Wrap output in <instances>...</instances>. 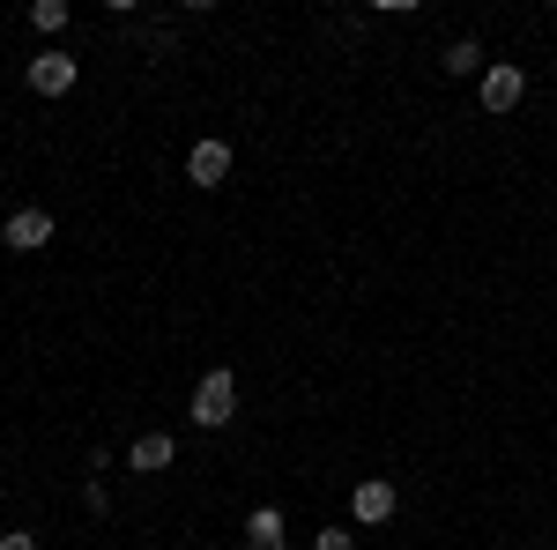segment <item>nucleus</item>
Masks as SVG:
<instances>
[{
    "mask_svg": "<svg viewBox=\"0 0 557 550\" xmlns=\"http://www.w3.org/2000/svg\"><path fill=\"white\" fill-rule=\"evenodd\" d=\"M231 417H238V380H231V365H215V372H201V387H194V424H201V431H223Z\"/></svg>",
    "mask_w": 557,
    "mask_h": 550,
    "instance_id": "f257e3e1",
    "label": "nucleus"
},
{
    "mask_svg": "<svg viewBox=\"0 0 557 550\" xmlns=\"http://www.w3.org/2000/svg\"><path fill=\"white\" fill-rule=\"evenodd\" d=\"M475 97H483V112H513L520 97H528V75H520L513 60H491L483 83H475Z\"/></svg>",
    "mask_w": 557,
    "mask_h": 550,
    "instance_id": "f03ea898",
    "label": "nucleus"
},
{
    "mask_svg": "<svg viewBox=\"0 0 557 550\" xmlns=\"http://www.w3.org/2000/svg\"><path fill=\"white\" fill-rule=\"evenodd\" d=\"M23 75H30V89H38V97H67V89L83 83V68H75V52H38V60L23 68Z\"/></svg>",
    "mask_w": 557,
    "mask_h": 550,
    "instance_id": "7ed1b4c3",
    "label": "nucleus"
},
{
    "mask_svg": "<svg viewBox=\"0 0 557 550\" xmlns=\"http://www.w3.org/2000/svg\"><path fill=\"white\" fill-rule=\"evenodd\" d=\"M394 506H401V499H394V484H386V476H364V484L349 491V513H357V528H386V521H394Z\"/></svg>",
    "mask_w": 557,
    "mask_h": 550,
    "instance_id": "20e7f679",
    "label": "nucleus"
},
{
    "mask_svg": "<svg viewBox=\"0 0 557 550\" xmlns=\"http://www.w3.org/2000/svg\"><path fill=\"white\" fill-rule=\"evenodd\" d=\"M186 179H194V186H201V194H209V186H223V179H231V142H194V149H186Z\"/></svg>",
    "mask_w": 557,
    "mask_h": 550,
    "instance_id": "39448f33",
    "label": "nucleus"
},
{
    "mask_svg": "<svg viewBox=\"0 0 557 550\" xmlns=\"http://www.w3.org/2000/svg\"><path fill=\"white\" fill-rule=\"evenodd\" d=\"M0 239H8L15 254H38V246H52V216H45V209H15Z\"/></svg>",
    "mask_w": 557,
    "mask_h": 550,
    "instance_id": "423d86ee",
    "label": "nucleus"
},
{
    "mask_svg": "<svg viewBox=\"0 0 557 550\" xmlns=\"http://www.w3.org/2000/svg\"><path fill=\"white\" fill-rule=\"evenodd\" d=\"M172 454H178V439H172V431H141V439L127 447L134 476H157V468H172Z\"/></svg>",
    "mask_w": 557,
    "mask_h": 550,
    "instance_id": "0eeeda50",
    "label": "nucleus"
},
{
    "mask_svg": "<svg viewBox=\"0 0 557 550\" xmlns=\"http://www.w3.org/2000/svg\"><path fill=\"white\" fill-rule=\"evenodd\" d=\"M246 550H283V506H253V521H246Z\"/></svg>",
    "mask_w": 557,
    "mask_h": 550,
    "instance_id": "6e6552de",
    "label": "nucleus"
},
{
    "mask_svg": "<svg viewBox=\"0 0 557 550\" xmlns=\"http://www.w3.org/2000/svg\"><path fill=\"white\" fill-rule=\"evenodd\" d=\"M438 68H446V75H475V68H483V45H475V38H454Z\"/></svg>",
    "mask_w": 557,
    "mask_h": 550,
    "instance_id": "1a4fd4ad",
    "label": "nucleus"
},
{
    "mask_svg": "<svg viewBox=\"0 0 557 550\" xmlns=\"http://www.w3.org/2000/svg\"><path fill=\"white\" fill-rule=\"evenodd\" d=\"M30 23H38L45 38H52V30H67V0H38V8H30Z\"/></svg>",
    "mask_w": 557,
    "mask_h": 550,
    "instance_id": "9d476101",
    "label": "nucleus"
},
{
    "mask_svg": "<svg viewBox=\"0 0 557 550\" xmlns=\"http://www.w3.org/2000/svg\"><path fill=\"white\" fill-rule=\"evenodd\" d=\"M320 550H357V528H320Z\"/></svg>",
    "mask_w": 557,
    "mask_h": 550,
    "instance_id": "9b49d317",
    "label": "nucleus"
},
{
    "mask_svg": "<svg viewBox=\"0 0 557 550\" xmlns=\"http://www.w3.org/2000/svg\"><path fill=\"white\" fill-rule=\"evenodd\" d=\"M0 550H38V536H30V528H15V536H0Z\"/></svg>",
    "mask_w": 557,
    "mask_h": 550,
    "instance_id": "f8f14e48",
    "label": "nucleus"
}]
</instances>
